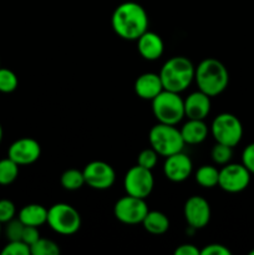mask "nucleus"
Returning <instances> with one entry per match:
<instances>
[{"label": "nucleus", "mask_w": 254, "mask_h": 255, "mask_svg": "<svg viewBox=\"0 0 254 255\" xmlns=\"http://www.w3.org/2000/svg\"><path fill=\"white\" fill-rule=\"evenodd\" d=\"M148 14L138 2L125 1L112 12V29L117 36L124 40L136 41L148 30Z\"/></svg>", "instance_id": "nucleus-1"}, {"label": "nucleus", "mask_w": 254, "mask_h": 255, "mask_svg": "<svg viewBox=\"0 0 254 255\" xmlns=\"http://www.w3.org/2000/svg\"><path fill=\"white\" fill-rule=\"evenodd\" d=\"M194 81L198 90L212 99L219 96L228 87L229 72L223 62L213 57H208L202 60L196 67Z\"/></svg>", "instance_id": "nucleus-2"}, {"label": "nucleus", "mask_w": 254, "mask_h": 255, "mask_svg": "<svg viewBox=\"0 0 254 255\" xmlns=\"http://www.w3.org/2000/svg\"><path fill=\"white\" fill-rule=\"evenodd\" d=\"M194 72L196 67L188 57L173 56L164 62L158 75L164 90L181 94L194 81Z\"/></svg>", "instance_id": "nucleus-3"}, {"label": "nucleus", "mask_w": 254, "mask_h": 255, "mask_svg": "<svg viewBox=\"0 0 254 255\" xmlns=\"http://www.w3.org/2000/svg\"><path fill=\"white\" fill-rule=\"evenodd\" d=\"M148 141L152 148L158 153V156L168 157L178 153L183 149L184 141L182 138L181 129L174 125L157 124L149 129Z\"/></svg>", "instance_id": "nucleus-4"}, {"label": "nucleus", "mask_w": 254, "mask_h": 255, "mask_svg": "<svg viewBox=\"0 0 254 255\" xmlns=\"http://www.w3.org/2000/svg\"><path fill=\"white\" fill-rule=\"evenodd\" d=\"M152 112L159 124L176 126L184 117V100L177 92L163 90L152 100Z\"/></svg>", "instance_id": "nucleus-5"}, {"label": "nucleus", "mask_w": 254, "mask_h": 255, "mask_svg": "<svg viewBox=\"0 0 254 255\" xmlns=\"http://www.w3.org/2000/svg\"><path fill=\"white\" fill-rule=\"evenodd\" d=\"M47 224L61 236H72L81 228V216L67 203H55L47 209Z\"/></svg>", "instance_id": "nucleus-6"}, {"label": "nucleus", "mask_w": 254, "mask_h": 255, "mask_svg": "<svg viewBox=\"0 0 254 255\" xmlns=\"http://www.w3.org/2000/svg\"><path fill=\"white\" fill-rule=\"evenodd\" d=\"M211 133L216 142L236 147L243 137V125L233 114H219L211 125Z\"/></svg>", "instance_id": "nucleus-7"}, {"label": "nucleus", "mask_w": 254, "mask_h": 255, "mask_svg": "<svg viewBox=\"0 0 254 255\" xmlns=\"http://www.w3.org/2000/svg\"><path fill=\"white\" fill-rule=\"evenodd\" d=\"M154 178L151 169L141 166H133L126 172L124 178V188L127 194L146 199L152 193Z\"/></svg>", "instance_id": "nucleus-8"}, {"label": "nucleus", "mask_w": 254, "mask_h": 255, "mask_svg": "<svg viewBox=\"0 0 254 255\" xmlns=\"http://www.w3.org/2000/svg\"><path fill=\"white\" fill-rule=\"evenodd\" d=\"M148 211L144 199L129 194L120 198L114 206V214L117 221L127 226L142 223Z\"/></svg>", "instance_id": "nucleus-9"}, {"label": "nucleus", "mask_w": 254, "mask_h": 255, "mask_svg": "<svg viewBox=\"0 0 254 255\" xmlns=\"http://www.w3.org/2000/svg\"><path fill=\"white\" fill-rule=\"evenodd\" d=\"M251 183V172L243 163H227L219 169L218 186L228 193H239Z\"/></svg>", "instance_id": "nucleus-10"}, {"label": "nucleus", "mask_w": 254, "mask_h": 255, "mask_svg": "<svg viewBox=\"0 0 254 255\" xmlns=\"http://www.w3.org/2000/svg\"><path fill=\"white\" fill-rule=\"evenodd\" d=\"M85 184L97 191H105L114 186L116 173L112 166L104 161H92L82 169Z\"/></svg>", "instance_id": "nucleus-11"}, {"label": "nucleus", "mask_w": 254, "mask_h": 255, "mask_svg": "<svg viewBox=\"0 0 254 255\" xmlns=\"http://www.w3.org/2000/svg\"><path fill=\"white\" fill-rule=\"evenodd\" d=\"M41 156V146L31 137H22L12 142L7 149V157L19 166L35 163Z\"/></svg>", "instance_id": "nucleus-12"}, {"label": "nucleus", "mask_w": 254, "mask_h": 255, "mask_svg": "<svg viewBox=\"0 0 254 255\" xmlns=\"http://www.w3.org/2000/svg\"><path fill=\"white\" fill-rule=\"evenodd\" d=\"M183 214L188 227H192L196 231L202 229L208 226L211 221V206L203 197L192 196L184 203Z\"/></svg>", "instance_id": "nucleus-13"}, {"label": "nucleus", "mask_w": 254, "mask_h": 255, "mask_svg": "<svg viewBox=\"0 0 254 255\" xmlns=\"http://www.w3.org/2000/svg\"><path fill=\"white\" fill-rule=\"evenodd\" d=\"M193 171V163L192 159L183 152H178L172 156L166 157L163 164V173L167 179L171 182H183L189 178Z\"/></svg>", "instance_id": "nucleus-14"}, {"label": "nucleus", "mask_w": 254, "mask_h": 255, "mask_svg": "<svg viewBox=\"0 0 254 255\" xmlns=\"http://www.w3.org/2000/svg\"><path fill=\"white\" fill-rule=\"evenodd\" d=\"M211 112V97L201 90L192 92L184 100V116L189 120H206Z\"/></svg>", "instance_id": "nucleus-15"}, {"label": "nucleus", "mask_w": 254, "mask_h": 255, "mask_svg": "<svg viewBox=\"0 0 254 255\" xmlns=\"http://www.w3.org/2000/svg\"><path fill=\"white\" fill-rule=\"evenodd\" d=\"M137 41V50L142 59L147 61H154L159 59L164 51V42L158 34L153 31H148L141 35Z\"/></svg>", "instance_id": "nucleus-16"}, {"label": "nucleus", "mask_w": 254, "mask_h": 255, "mask_svg": "<svg viewBox=\"0 0 254 255\" xmlns=\"http://www.w3.org/2000/svg\"><path fill=\"white\" fill-rule=\"evenodd\" d=\"M133 89L139 99L148 100V101H152L157 95L161 94L164 90L161 77L154 72H144L139 75L134 81Z\"/></svg>", "instance_id": "nucleus-17"}, {"label": "nucleus", "mask_w": 254, "mask_h": 255, "mask_svg": "<svg viewBox=\"0 0 254 255\" xmlns=\"http://www.w3.org/2000/svg\"><path fill=\"white\" fill-rule=\"evenodd\" d=\"M209 128L204 120H189L182 126L181 134L184 143L199 144L207 138Z\"/></svg>", "instance_id": "nucleus-18"}, {"label": "nucleus", "mask_w": 254, "mask_h": 255, "mask_svg": "<svg viewBox=\"0 0 254 255\" xmlns=\"http://www.w3.org/2000/svg\"><path fill=\"white\" fill-rule=\"evenodd\" d=\"M17 218L22 222L24 226L41 227L47 222V209L37 203L26 204L19 211Z\"/></svg>", "instance_id": "nucleus-19"}, {"label": "nucleus", "mask_w": 254, "mask_h": 255, "mask_svg": "<svg viewBox=\"0 0 254 255\" xmlns=\"http://www.w3.org/2000/svg\"><path fill=\"white\" fill-rule=\"evenodd\" d=\"M141 224L148 233L153 236H162L169 229L168 217L158 211H148Z\"/></svg>", "instance_id": "nucleus-20"}, {"label": "nucleus", "mask_w": 254, "mask_h": 255, "mask_svg": "<svg viewBox=\"0 0 254 255\" xmlns=\"http://www.w3.org/2000/svg\"><path fill=\"white\" fill-rule=\"evenodd\" d=\"M196 182L203 188H214L218 186L219 179V169L214 166H208L204 164L201 166L196 172Z\"/></svg>", "instance_id": "nucleus-21"}, {"label": "nucleus", "mask_w": 254, "mask_h": 255, "mask_svg": "<svg viewBox=\"0 0 254 255\" xmlns=\"http://www.w3.org/2000/svg\"><path fill=\"white\" fill-rule=\"evenodd\" d=\"M62 188L66 191H77L85 184L84 172L76 168L66 169L60 178Z\"/></svg>", "instance_id": "nucleus-22"}, {"label": "nucleus", "mask_w": 254, "mask_h": 255, "mask_svg": "<svg viewBox=\"0 0 254 255\" xmlns=\"http://www.w3.org/2000/svg\"><path fill=\"white\" fill-rule=\"evenodd\" d=\"M19 176V164L11 158L0 159V186H9L14 183Z\"/></svg>", "instance_id": "nucleus-23"}, {"label": "nucleus", "mask_w": 254, "mask_h": 255, "mask_svg": "<svg viewBox=\"0 0 254 255\" xmlns=\"http://www.w3.org/2000/svg\"><path fill=\"white\" fill-rule=\"evenodd\" d=\"M30 253L31 255H59L60 248L51 239L40 237L32 246H30Z\"/></svg>", "instance_id": "nucleus-24"}, {"label": "nucleus", "mask_w": 254, "mask_h": 255, "mask_svg": "<svg viewBox=\"0 0 254 255\" xmlns=\"http://www.w3.org/2000/svg\"><path fill=\"white\" fill-rule=\"evenodd\" d=\"M19 80L12 70L6 67H0V92L1 94H11L17 89Z\"/></svg>", "instance_id": "nucleus-25"}, {"label": "nucleus", "mask_w": 254, "mask_h": 255, "mask_svg": "<svg viewBox=\"0 0 254 255\" xmlns=\"http://www.w3.org/2000/svg\"><path fill=\"white\" fill-rule=\"evenodd\" d=\"M211 157L214 163L224 166V164L229 163L232 157H233V147L216 142V144H214L211 151Z\"/></svg>", "instance_id": "nucleus-26"}, {"label": "nucleus", "mask_w": 254, "mask_h": 255, "mask_svg": "<svg viewBox=\"0 0 254 255\" xmlns=\"http://www.w3.org/2000/svg\"><path fill=\"white\" fill-rule=\"evenodd\" d=\"M24 227L19 218H14L5 223V237L7 241H21Z\"/></svg>", "instance_id": "nucleus-27"}, {"label": "nucleus", "mask_w": 254, "mask_h": 255, "mask_svg": "<svg viewBox=\"0 0 254 255\" xmlns=\"http://www.w3.org/2000/svg\"><path fill=\"white\" fill-rule=\"evenodd\" d=\"M157 162H158V153L152 147L141 151L137 157V164L147 169H151V171L154 168Z\"/></svg>", "instance_id": "nucleus-28"}, {"label": "nucleus", "mask_w": 254, "mask_h": 255, "mask_svg": "<svg viewBox=\"0 0 254 255\" xmlns=\"http://www.w3.org/2000/svg\"><path fill=\"white\" fill-rule=\"evenodd\" d=\"M30 247L22 241H10L1 249V255H30Z\"/></svg>", "instance_id": "nucleus-29"}, {"label": "nucleus", "mask_w": 254, "mask_h": 255, "mask_svg": "<svg viewBox=\"0 0 254 255\" xmlns=\"http://www.w3.org/2000/svg\"><path fill=\"white\" fill-rule=\"evenodd\" d=\"M16 207L10 199H0V223L5 224L15 218Z\"/></svg>", "instance_id": "nucleus-30"}, {"label": "nucleus", "mask_w": 254, "mask_h": 255, "mask_svg": "<svg viewBox=\"0 0 254 255\" xmlns=\"http://www.w3.org/2000/svg\"><path fill=\"white\" fill-rule=\"evenodd\" d=\"M242 163L251 172V174H254V142L253 143H249L243 149V153H242Z\"/></svg>", "instance_id": "nucleus-31"}, {"label": "nucleus", "mask_w": 254, "mask_h": 255, "mask_svg": "<svg viewBox=\"0 0 254 255\" xmlns=\"http://www.w3.org/2000/svg\"><path fill=\"white\" fill-rule=\"evenodd\" d=\"M232 252L223 244H208L201 249V255H231Z\"/></svg>", "instance_id": "nucleus-32"}, {"label": "nucleus", "mask_w": 254, "mask_h": 255, "mask_svg": "<svg viewBox=\"0 0 254 255\" xmlns=\"http://www.w3.org/2000/svg\"><path fill=\"white\" fill-rule=\"evenodd\" d=\"M40 238V233L37 227H31V226H25L24 227V232H22V237L21 241L24 243H26L27 246H32L37 239Z\"/></svg>", "instance_id": "nucleus-33"}, {"label": "nucleus", "mask_w": 254, "mask_h": 255, "mask_svg": "<svg viewBox=\"0 0 254 255\" xmlns=\"http://www.w3.org/2000/svg\"><path fill=\"white\" fill-rule=\"evenodd\" d=\"M176 255H201V249L193 244H182L174 251Z\"/></svg>", "instance_id": "nucleus-34"}, {"label": "nucleus", "mask_w": 254, "mask_h": 255, "mask_svg": "<svg viewBox=\"0 0 254 255\" xmlns=\"http://www.w3.org/2000/svg\"><path fill=\"white\" fill-rule=\"evenodd\" d=\"M2 134H4V131H2V127L1 125H0V143H1L2 141Z\"/></svg>", "instance_id": "nucleus-35"}, {"label": "nucleus", "mask_w": 254, "mask_h": 255, "mask_svg": "<svg viewBox=\"0 0 254 255\" xmlns=\"http://www.w3.org/2000/svg\"><path fill=\"white\" fill-rule=\"evenodd\" d=\"M249 255H254V249H253V251L249 252Z\"/></svg>", "instance_id": "nucleus-36"}, {"label": "nucleus", "mask_w": 254, "mask_h": 255, "mask_svg": "<svg viewBox=\"0 0 254 255\" xmlns=\"http://www.w3.org/2000/svg\"><path fill=\"white\" fill-rule=\"evenodd\" d=\"M0 233H1V223H0Z\"/></svg>", "instance_id": "nucleus-37"}, {"label": "nucleus", "mask_w": 254, "mask_h": 255, "mask_svg": "<svg viewBox=\"0 0 254 255\" xmlns=\"http://www.w3.org/2000/svg\"><path fill=\"white\" fill-rule=\"evenodd\" d=\"M0 67H1V65H0Z\"/></svg>", "instance_id": "nucleus-38"}]
</instances>
